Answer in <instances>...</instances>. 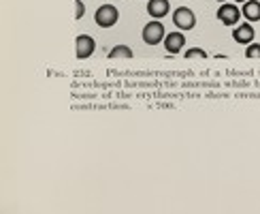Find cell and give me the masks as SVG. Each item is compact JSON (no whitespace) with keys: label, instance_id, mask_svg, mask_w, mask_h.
Masks as SVG:
<instances>
[{"label":"cell","instance_id":"2","mask_svg":"<svg viewBox=\"0 0 260 214\" xmlns=\"http://www.w3.org/2000/svg\"><path fill=\"white\" fill-rule=\"evenodd\" d=\"M141 37H143V41L147 43V45H158V43L165 41L167 32H165V26H162L158 19H151V21H147V24L143 26Z\"/></svg>","mask_w":260,"mask_h":214},{"label":"cell","instance_id":"7","mask_svg":"<svg viewBox=\"0 0 260 214\" xmlns=\"http://www.w3.org/2000/svg\"><path fill=\"white\" fill-rule=\"evenodd\" d=\"M254 26L250 24V21H245V24H239V26H235L233 30V39L237 43H241V45H250V43L254 41Z\"/></svg>","mask_w":260,"mask_h":214},{"label":"cell","instance_id":"10","mask_svg":"<svg viewBox=\"0 0 260 214\" xmlns=\"http://www.w3.org/2000/svg\"><path fill=\"white\" fill-rule=\"evenodd\" d=\"M130 58H133V49H130L128 45H124V43L115 45L109 51V60H130Z\"/></svg>","mask_w":260,"mask_h":214},{"label":"cell","instance_id":"8","mask_svg":"<svg viewBox=\"0 0 260 214\" xmlns=\"http://www.w3.org/2000/svg\"><path fill=\"white\" fill-rule=\"evenodd\" d=\"M169 0H147V13L154 17V19H160V17H165L169 15Z\"/></svg>","mask_w":260,"mask_h":214},{"label":"cell","instance_id":"4","mask_svg":"<svg viewBox=\"0 0 260 214\" xmlns=\"http://www.w3.org/2000/svg\"><path fill=\"white\" fill-rule=\"evenodd\" d=\"M215 15H218V19L224 26H237L239 24V17H241V9L237 5H231V3H222V7L218 9Z\"/></svg>","mask_w":260,"mask_h":214},{"label":"cell","instance_id":"5","mask_svg":"<svg viewBox=\"0 0 260 214\" xmlns=\"http://www.w3.org/2000/svg\"><path fill=\"white\" fill-rule=\"evenodd\" d=\"M94 49H96V41L90 35H79L77 39H75V54H77L79 60L90 58L94 54Z\"/></svg>","mask_w":260,"mask_h":214},{"label":"cell","instance_id":"13","mask_svg":"<svg viewBox=\"0 0 260 214\" xmlns=\"http://www.w3.org/2000/svg\"><path fill=\"white\" fill-rule=\"evenodd\" d=\"M83 13H85V7H83L81 0H77V3H75V19H81Z\"/></svg>","mask_w":260,"mask_h":214},{"label":"cell","instance_id":"14","mask_svg":"<svg viewBox=\"0 0 260 214\" xmlns=\"http://www.w3.org/2000/svg\"><path fill=\"white\" fill-rule=\"evenodd\" d=\"M237 3H245V0H237Z\"/></svg>","mask_w":260,"mask_h":214},{"label":"cell","instance_id":"6","mask_svg":"<svg viewBox=\"0 0 260 214\" xmlns=\"http://www.w3.org/2000/svg\"><path fill=\"white\" fill-rule=\"evenodd\" d=\"M183 45H186V37H183V30L169 32V35L165 37V47H167V51L171 54V56L179 54V51L183 49Z\"/></svg>","mask_w":260,"mask_h":214},{"label":"cell","instance_id":"15","mask_svg":"<svg viewBox=\"0 0 260 214\" xmlns=\"http://www.w3.org/2000/svg\"><path fill=\"white\" fill-rule=\"evenodd\" d=\"M218 3H226V0H218Z\"/></svg>","mask_w":260,"mask_h":214},{"label":"cell","instance_id":"1","mask_svg":"<svg viewBox=\"0 0 260 214\" xmlns=\"http://www.w3.org/2000/svg\"><path fill=\"white\" fill-rule=\"evenodd\" d=\"M117 19H120V11H117V7H113V5H101L99 9H96V13H94V21L101 28L115 26Z\"/></svg>","mask_w":260,"mask_h":214},{"label":"cell","instance_id":"9","mask_svg":"<svg viewBox=\"0 0 260 214\" xmlns=\"http://www.w3.org/2000/svg\"><path fill=\"white\" fill-rule=\"evenodd\" d=\"M241 15L247 21H258L260 19V3L258 0H245L243 9H241Z\"/></svg>","mask_w":260,"mask_h":214},{"label":"cell","instance_id":"12","mask_svg":"<svg viewBox=\"0 0 260 214\" xmlns=\"http://www.w3.org/2000/svg\"><path fill=\"white\" fill-rule=\"evenodd\" d=\"M186 58H188V60H192V58H201V60H205V58H207V51L201 49V47H190V49L186 51Z\"/></svg>","mask_w":260,"mask_h":214},{"label":"cell","instance_id":"3","mask_svg":"<svg viewBox=\"0 0 260 214\" xmlns=\"http://www.w3.org/2000/svg\"><path fill=\"white\" fill-rule=\"evenodd\" d=\"M173 24H175L179 30H192L197 26V15H194V11L188 9V7H179L173 11Z\"/></svg>","mask_w":260,"mask_h":214},{"label":"cell","instance_id":"11","mask_svg":"<svg viewBox=\"0 0 260 214\" xmlns=\"http://www.w3.org/2000/svg\"><path fill=\"white\" fill-rule=\"evenodd\" d=\"M245 58L250 60H260V43H250V45L245 47Z\"/></svg>","mask_w":260,"mask_h":214}]
</instances>
